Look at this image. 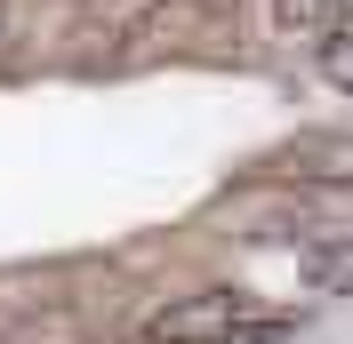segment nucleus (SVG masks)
<instances>
[{"mask_svg": "<svg viewBox=\"0 0 353 344\" xmlns=\"http://www.w3.org/2000/svg\"><path fill=\"white\" fill-rule=\"evenodd\" d=\"M265 24L281 41H321V32L345 24V0H265Z\"/></svg>", "mask_w": 353, "mask_h": 344, "instance_id": "2", "label": "nucleus"}, {"mask_svg": "<svg viewBox=\"0 0 353 344\" xmlns=\"http://www.w3.org/2000/svg\"><path fill=\"white\" fill-rule=\"evenodd\" d=\"M321 72H330V88H353V24H337V32H321Z\"/></svg>", "mask_w": 353, "mask_h": 344, "instance_id": "4", "label": "nucleus"}, {"mask_svg": "<svg viewBox=\"0 0 353 344\" xmlns=\"http://www.w3.org/2000/svg\"><path fill=\"white\" fill-rule=\"evenodd\" d=\"M233 321H249V288L209 280V288H185V297H169L161 312H145L137 344H217Z\"/></svg>", "mask_w": 353, "mask_h": 344, "instance_id": "1", "label": "nucleus"}, {"mask_svg": "<svg viewBox=\"0 0 353 344\" xmlns=\"http://www.w3.org/2000/svg\"><path fill=\"white\" fill-rule=\"evenodd\" d=\"M305 272L330 288V297H353V233H330L305 248Z\"/></svg>", "mask_w": 353, "mask_h": 344, "instance_id": "3", "label": "nucleus"}, {"mask_svg": "<svg viewBox=\"0 0 353 344\" xmlns=\"http://www.w3.org/2000/svg\"><path fill=\"white\" fill-rule=\"evenodd\" d=\"M289 328H297V321H289V312H257V321H233V328H225L217 344H281Z\"/></svg>", "mask_w": 353, "mask_h": 344, "instance_id": "5", "label": "nucleus"}, {"mask_svg": "<svg viewBox=\"0 0 353 344\" xmlns=\"http://www.w3.org/2000/svg\"><path fill=\"white\" fill-rule=\"evenodd\" d=\"M0 32H8V0H0Z\"/></svg>", "mask_w": 353, "mask_h": 344, "instance_id": "6", "label": "nucleus"}]
</instances>
